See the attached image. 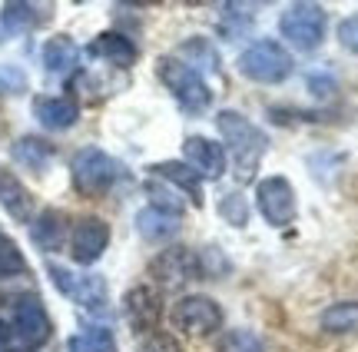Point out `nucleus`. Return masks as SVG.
Wrapping results in <instances>:
<instances>
[{
    "instance_id": "nucleus-1",
    "label": "nucleus",
    "mask_w": 358,
    "mask_h": 352,
    "mask_svg": "<svg viewBox=\"0 0 358 352\" xmlns=\"http://www.w3.org/2000/svg\"><path fill=\"white\" fill-rule=\"evenodd\" d=\"M216 127H219V133H222L226 146H229L236 180L249 183L256 176V167L262 163V157H266L268 136L259 130L256 123H249L239 110H222L216 117Z\"/></svg>"
},
{
    "instance_id": "nucleus-2",
    "label": "nucleus",
    "mask_w": 358,
    "mask_h": 352,
    "mask_svg": "<svg viewBox=\"0 0 358 352\" xmlns=\"http://www.w3.org/2000/svg\"><path fill=\"white\" fill-rule=\"evenodd\" d=\"M123 176V167L120 160H113L106 150L100 146H83L73 153V163H70V180H73V190H77L83 199H96V196H106L113 190V183Z\"/></svg>"
},
{
    "instance_id": "nucleus-3",
    "label": "nucleus",
    "mask_w": 358,
    "mask_h": 352,
    "mask_svg": "<svg viewBox=\"0 0 358 352\" xmlns=\"http://www.w3.org/2000/svg\"><path fill=\"white\" fill-rule=\"evenodd\" d=\"M159 80L169 87V93L176 97V104L182 106V113H203L213 106V90L206 87V80L199 77V70H192L186 60H179V57H163L159 60Z\"/></svg>"
},
{
    "instance_id": "nucleus-4",
    "label": "nucleus",
    "mask_w": 358,
    "mask_h": 352,
    "mask_svg": "<svg viewBox=\"0 0 358 352\" xmlns=\"http://www.w3.org/2000/svg\"><path fill=\"white\" fill-rule=\"evenodd\" d=\"M292 53L275 40H256L239 53V73L256 83H282L292 77Z\"/></svg>"
},
{
    "instance_id": "nucleus-5",
    "label": "nucleus",
    "mask_w": 358,
    "mask_h": 352,
    "mask_svg": "<svg viewBox=\"0 0 358 352\" xmlns=\"http://www.w3.org/2000/svg\"><path fill=\"white\" fill-rule=\"evenodd\" d=\"M325 27H329V17L319 3H292L285 7L279 17V34L295 50H319L322 40H325Z\"/></svg>"
},
{
    "instance_id": "nucleus-6",
    "label": "nucleus",
    "mask_w": 358,
    "mask_h": 352,
    "mask_svg": "<svg viewBox=\"0 0 358 352\" xmlns=\"http://www.w3.org/2000/svg\"><path fill=\"white\" fill-rule=\"evenodd\" d=\"M10 332H13V342L20 346V352H37L43 342L50 339L53 323L37 293H24L20 300L13 302Z\"/></svg>"
},
{
    "instance_id": "nucleus-7",
    "label": "nucleus",
    "mask_w": 358,
    "mask_h": 352,
    "mask_svg": "<svg viewBox=\"0 0 358 352\" xmlns=\"http://www.w3.org/2000/svg\"><path fill=\"white\" fill-rule=\"evenodd\" d=\"M47 273H50V283L57 286V293H64L66 300H73L77 306L90 309V313H103L106 309V283L103 276H90V273H70L66 266H57V262H47Z\"/></svg>"
},
{
    "instance_id": "nucleus-8",
    "label": "nucleus",
    "mask_w": 358,
    "mask_h": 352,
    "mask_svg": "<svg viewBox=\"0 0 358 352\" xmlns=\"http://www.w3.org/2000/svg\"><path fill=\"white\" fill-rule=\"evenodd\" d=\"M150 276H153L159 286L179 289V286H186L189 279L203 276V256H196L186 246H169L150 262Z\"/></svg>"
},
{
    "instance_id": "nucleus-9",
    "label": "nucleus",
    "mask_w": 358,
    "mask_h": 352,
    "mask_svg": "<svg viewBox=\"0 0 358 352\" xmlns=\"http://www.w3.org/2000/svg\"><path fill=\"white\" fill-rule=\"evenodd\" d=\"M256 206L268 226H289L295 220V213H299L292 183L285 180V176H266V180H259Z\"/></svg>"
},
{
    "instance_id": "nucleus-10",
    "label": "nucleus",
    "mask_w": 358,
    "mask_h": 352,
    "mask_svg": "<svg viewBox=\"0 0 358 352\" xmlns=\"http://www.w3.org/2000/svg\"><path fill=\"white\" fill-rule=\"evenodd\" d=\"M173 326L189 332V336H213L216 329H222V309L216 300L209 296H182L173 306Z\"/></svg>"
},
{
    "instance_id": "nucleus-11",
    "label": "nucleus",
    "mask_w": 358,
    "mask_h": 352,
    "mask_svg": "<svg viewBox=\"0 0 358 352\" xmlns=\"http://www.w3.org/2000/svg\"><path fill=\"white\" fill-rule=\"evenodd\" d=\"M110 246V223L100 216H80L70 230V256L80 266H93Z\"/></svg>"
},
{
    "instance_id": "nucleus-12",
    "label": "nucleus",
    "mask_w": 358,
    "mask_h": 352,
    "mask_svg": "<svg viewBox=\"0 0 358 352\" xmlns=\"http://www.w3.org/2000/svg\"><path fill=\"white\" fill-rule=\"evenodd\" d=\"M123 316H127L129 329H136L140 336L156 332L159 316H163V300H159V293L150 286H133L127 296H123Z\"/></svg>"
},
{
    "instance_id": "nucleus-13",
    "label": "nucleus",
    "mask_w": 358,
    "mask_h": 352,
    "mask_svg": "<svg viewBox=\"0 0 358 352\" xmlns=\"http://www.w3.org/2000/svg\"><path fill=\"white\" fill-rule=\"evenodd\" d=\"M182 157H186L192 170L199 173V180H219L226 173V150L209 136H189L182 143Z\"/></svg>"
},
{
    "instance_id": "nucleus-14",
    "label": "nucleus",
    "mask_w": 358,
    "mask_h": 352,
    "mask_svg": "<svg viewBox=\"0 0 358 352\" xmlns=\"http://www.w3.org/2000/svg\"><path fill=\"white\" fill-rule=\"evenodd\" d=\"M34 117L43 130H70L80 120V104L70 97H34Z\"/></svg>"
},
{
    "instance_id": "nucleus-15",
    "label": "nucleus",
    "mask_w": 358,
    "mask_h": 352,
    "mask_svg": "<svg viewBox=\"0 0 358 352\" xmlns=\"http://www.w3.org/2000/svg\"><path fill=\"white\" fill-rule=\"evenodd\" d=\"M66 236H70V226H66V213L64 209H43L34 226H30V239H34V246L40 253H57V249H64Z\"/></svg>"
},
{
    "instance_id": "nucleus-16",
    "label": "nucleus",
    "mask_w": 358,
    "mask_h": 352,
    "mask_svg": "<svg viewBox=\"0 0 358 352\" xmlns=\"http://www.w3.org/2000/svg\"><path fill=\"white\" fill-rule=\"evenodd\" d=\"M0 206L7 209V216L17 223L34 220V193L7 167H0Z\"/></svg>"
},
{
    "instance_id": "nucleus-17",
    "label": "nucleus",
    "mask_w": 358,
    "mask_h": 352,
    "mask_svg": "<svg viewBox=\"0 0 358 352\" xmlns=\"http://www.w3.org/2000/svg\"><path fill=\"white\" fill-rule=\"evenodd\" d=\"M90 57H96V60H106V64L113 66H133L136 64V57H140V50H136V43L129 37H123V34H116V30H106V34H100V37L90 40L87 47Z\"/></svg>"
},
{
    "instance_id": "nucleus-18",
    "label": "nucleus",
    "mask_w": 358,
    "mask_h": 352,
    "mask_svg": "<svg viewBox=\"0 0 358 352\" xmlns=\"http://www.w3.org/2000/svg\"><path fill=\"white\" fill-rule=\"evenodd\" d=\"M10 157L17 160V167H24V170L43 173L53 163L57 150H53V143H47L43 136H20V140L10 146Z\"/></svg>"
},
{
    "instance_id": "nucleus-19",
    "label": "nucleus",
    "mask_w": 358,
    "mask_h": 352,
    "mask_svg": "<svg viewBox=\"0 0 358 352\" xmlns=\"http://www.w3.org/2000/svg\"><path fill=\"white\" fill-rule=\"evenodd\" d=\"M150 173H153V176H159V180L173 183L176 190H182V193L189 196L192 203H203V180H199V173L192 170L189 163L166 160V163H153V167H150Z\"/></svg>"
},
{
    "instance_id": "nucleus-20",
    "label": "nucleus",
    "mask_w": 358,
    "mask_h": 352,
    "mask_svg": "<svg viewBox=\"0 0 358 352\" xmlns=\"http://www.w3.org/2000/svg\"><path fill=\"white\" fill-rule=\"evenodd\" d=\"M47 17H50L47 7H34V3H3V10H0V34L17 37V34L34 30L37 24H43Z\"/></svg>"
},
{
    "instance_id": "nucleus-21",
    "label": "nucleus",
    "mask_w": 358,
    "mask_h": 352,
    "mask_svg": "<svg viewBox=\"0 0 358 352\" xmlns=\"http://www.w3.org/2000/svg\"><path fill=\"white\" fill-rule=\"evenodd\" d=\"M136 230H140L143 239H150V243H163V239H169V236H176L179 216L166 213V209L146 206V209L136 213Z\"/></svg>"
},
{
    "instance_id": "nucleus-22",
    "label": "nucleus",
    "mask_w": 358,
    "mask_h": 352,
    "mask_svg": "<svg viewBox=\"0 0 358 352\" xmlns=\"http://www.w3.org/2000/svg\"><path fill=\"white\" fill-rule=\"evenodd\" d=\"M319 326L332 336H358V300L325 306L319 316Z\"/></svg>"
},
{
    "instance_id": "nucleus-23",
    "label": "nucleus",
    "mask_w": 358,
    "mask_h": 352,
    "mask_svg": "<svg viewBox=\"0 0 358 352\" xmlns=\"http://www.w3.org/2000/svg\"><path fill=\"white\" fill-rule=\"evenodd\" d=\"M77 57H80V47L66 37V34L50 37L43 43V50H40V60H43V66H47L50 73H66V70H73V66H77Z\"/></svg>"
},
{
    "instance_id": "nucleus-24",
    "label": "nucleus",
    "mask_w": 358,
    "mask_h": 352,
    "mask_svg": "<svg viewBox=\"0 0 358 352\" xmlns=\"http://www.w3.org/2000/svg\"><path fill=\"white\" fill-rule=\"evenodd\" d=\"M66 352H116V336L106 326H87L66 342Z\"/></svg>"
},
{
    "instance_id": "nucleus-25",
    "label": "nucleus",
    "mask_w": 358,
    "mask_h": 352,
    "mask_svg": "<svg viewBox=\"0 0 358 352\" xmlns=\"http://www.w3.org/2000/svg\"><path fill=\"white\" fill-rule=\"evenodd\" d=\"M222 34L229 40H236L243 34L245 27L256 20V7H249V3H229V7H222Z\"/></svg>"
},
{
    "instance_id": "nucleus-26",
    "label": "nucleus",
    "mask_w": 358,
    "mask_h": 352,
    "mask_svg": "<svg viewBox=\"0 0 358 352\" xmlns=\"http://www.w3.org/2000/svg\"><path fill=\"white\" fill-rule=\"evenodd\" d=\"M27 273V260L24 253L17 249V243H13L10 236L0 233V279H13V276Z\"/></svg>"
},
{
    "instance_id": "nucleus-27",
    "label": "nucleus",
    "mask_w": 358,
    "mask_h": 352,
    "mask_svg": "<svg viewBox=\"0 0 358 352\" xmlns=\"http://www.w3.org/2000/svg\"><path fill=\"white\" fill-rule=\"evenodd\" d=\"M219 352H266V342L259 339L256 332H249V329H232V332L222 336Z\"/></svg>"
},
{
    "instance_id": "nucleus-28",
    "label": "nucleus",
    "mask_w": 358,
    "mask_h": 352,
    "mask_svg": "<svg viewBox=\"0 0 358 352\" xmlns=\"http://www.w3.org/2000/svg\"><path fill=\"white\" fill-rule=\"evenodd\" d=\"M219 213L232 223V226H245L249 223V206H245V199L239 193H226L219 199Z\"/></svg>"
},
{
    "instance_id": "nucleus-29",
    "label": "nucleus",
    "mask_w": 358,
    "mask_h": 352,
    "mask_svg": "<svg viewBox=\"0 0 358 352\" xmlns=\"http://www.w3.org/2000/svg\"><path fill=\"white\" fill-rule=\"evenodd\" d=\"M136 352H182V349H179V342L173 339V336H166V332H146V336H140V342H136Z\"/></svg>"
},
{
    "instance_id": "nucleus-30",
    "label": "nucleus",
    "mask_w": 358,
    "mask_h": 352,
    "mask_svg": "<svg viewBox=\"0 0 358 352\" xmlns=\"http://www.w3.org/2000/svg\"><path fill=\"white\" fill-rule=\"evenodd\" d=\"M338 43H342L348 53H358V13H352V17H345V20L338 24Z\"/></svg>"
},
{
    "instance_id": "nucleus-31",
    "label": "nucleus",
    "mask_w": 358,
    "mask_h": 352,
    "mask_svg": "<svg viewBox=\"0 0 358 352\" xmlns=\"http://www.w3.org/2000/svg\"><path fill=\"white\" fill-rule=\"evenodd\" d=\"M24 87H27L24 70H17V66H0V90L3 93H20Z\"/></svg>"
},
{
    "instance_id": "nucleus-32",
    "label": "nucleus",
    "mask_w": 358,
    "mask_h": 352,
    "mask_svg": "<svg viewBox=\"0 0 358 352\" xmlns=\"http://www.w3.org/2000/svg\"><path fill=\"white\" fill-rule=\"evenodd\" d=\"M306 87L315 93V97H329V93L335 90V77H329V73H308Z\"/></svg>"
},
{
    "instance_id": "nucleus-33",
    "label": "nucleus",
    "mask_w": 358,
    "mask_h": 352,
    "mask_svg": "<svg viewBox=\"0 0 358 352\" xmlns=\"http://www.w3.org/2000/svg\"><path fill=\"white\" fill-rule=\"evenodd\" d=\"M10 342H13L10 323H7V319H0V346H10Z\"/></svg>"
}]
</instances>
